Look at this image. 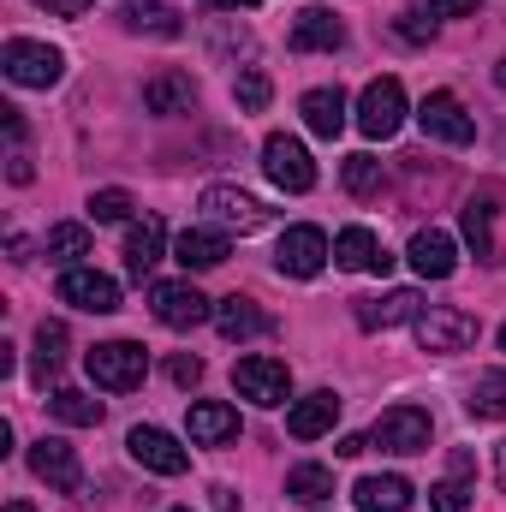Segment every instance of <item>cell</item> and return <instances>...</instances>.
<instances>
[{
	"instance_id": "cell-1",
	"label": "cell",
	"mask_w": 506,
	"mask_h": 512,
	"mask_svg": "<svg viewBox=\"0 0 506 512\" xmlns=\"http://www.w3.org/2000/svg\"><path fill=\"white\" fill-rule=\"evenodd\" d=\"M0 72H6L12 84H24V90H54V84L66 78V54L48 48V42L12 36V42L0 48Z\"/></svg>"
},
{
	"instance_id": "cell-2",
	"label": "cell",
	"mask_w": 506,
	"mask_h": 512,
	"mask_svg": "<svg viewBox=\"0 0 506 512\" xmlns=\"http://www.w3.org/2000/svg\"><path fill=\"white\" fill-rule=\"evenodd\" d=\"M84 370H90V382L108 387V393H131V387H143V376H149V352L137 340H108V346H90L84 352Z\"/></svg>"
},
{
	"instance_id": "cell-3",
	"label": "cell",
	"mask_w": 506,
	"mask_h": 512,
	"mask_svg": "<svg viewBox=\"0 0 506 512\" xmlns=\"http://www.w3.org/2000/svg\"><path fill=\"white\" fill-rule=\"evenodd\" d=\"M417 346L423 352H465V346H477V316L471 310H459V304H435V310H423L417 322Z\"/></svg>"
},
{
	"instance_id": "cell-4",
	"label": "cell",
	"mask_w": 506,
	"mask_h": 512,
	"mask_svg": "<svg viewBox=\"0 0 506 512\" xmlns=\"http://www.w3.org/2000/svg\"><path fill=\"white\" fill-rule=\"evenodd\" d=\"M417 126H423V137L453 143V149H471V143H477V120L465 114V102H459L453 90H429L423 108H417Z\"/></svg>"
},
{
	"instance_id": "cell-5",
	"label": "cell",
	"mask_w": 506,
	"mask_h": 512,
	"mask_svg": "<svg viewBox=\"0 0 506 512\" xmlns=\"http://www.w3.org/2000/svg\"><path fill=\"white\" fill-rule=\"evenodd\" d=\"M429 435H435V423L417 405H393L370 423V447H381V453H429Z\"/></svg>"
},
{
	"instance_id": "cell-6",
	"label": "cell",
	"mask_w": 506,
	"mask_h": 512,
	"mask_svg": "<svg viewBox=\"0 0 506 512\" xmlns=\"http://www.w3.org/2000/svg\"><path fill=\"white\" fill-rule=\"evenodd\" d=\"M149 310H155L161 328H179V334L215 316V304H209L191 280H155V286H149Z\"/></svg>"
},
{
	"instance_id": "cell-7",
	"label": "cell",
	"mask_w": 506,
	"mask_h": 512,
	"mask_svg": "<svg viewBox=\"0 0 506 512\" xmlns=\"http://www.w3.org/2000/svg\"><path fill=\"white\" fill-rule=\"evenodd\" d=\"M262 173H268L280 191H292V197H304V191L316 185V161H310L304 143L286 137V131H274V137L262 143Z\"/></svg>"
},
{
	"instance_id": "cell-8",
	"label": "cell",
	"mask_w": 506,
	"mask_h": 512,
	"mask_svg": "<svg viewBox=\"0 0 506 512\" xmlns=\"http://www.w3.org/2000/svg\"><path fill=\"white\" fill-rule=\"evenodd\" d=\"M399 126H405V90H399V78H376V84L358 96V131H364L370 143H387Z\"/></svg>"
},
{
	"instance_id": "cell-9",
	"label": "cell",
	"mask_w": 506,
	"mask_h": 512,
	"mask_svg": "<svg viewBox=\"0 0 506 512\" xmlns=\"http://www.w3.org/2000/svg\"><path fill=\"white\" fill-rule=\"evenodd\" d=\"M54 292H60V304L90 310V316H114L120 310V280H108L102 268H66Z\"/></svg>"
},
{
	"instance_id": "cell-10",
	"label": "cell",
	"mask_w": 506,
	"mask_h": 512,
	"mask_svg": "<svg viewBox=\"0 0 506 512\" xmlns=\"http://www.w3.org/2000/svg\"><path fill=\"white\" fill-rule=\"evenodd\" d=\"M233 387H239L251 405H286L292 370H286V358H239V364H233Z\"/></svg>"
},
{
	"instance_id": "cell-11",
	"label": "cell",
	"mask_w": 506,
	"mask_h": 512,
	"mask_svg": "<svg viewBox=\"0 0 506 512\" xmlns=\"http://www.w3.org/2000/svg\"><path fill=\"white\" fill-rule=\"evenodd\" d=\"M203 215H209L221 233H256V227L268 221V209L256 203L251 191H239V185H209V191H203Z\"/></svg>"
},
{
	"instance_id": "cell-12",
	"label": "cell",
	"mask_w": 506,
	"mask_h": 512,
	"mask_svg": "<svg viewBox=\"0 0 506 512\" xmlns=\"http://www.w3.org/2000/svg\"><path fill=\"white\" fill-rule=\"evenodd\" d=\"M328 233L322 227H286L280 233V251H274V268L280 274H292V280H310V274H322V262H328Z\"/></svg>"
},
{
	"instance_id": "cell-13",
	"label": "cell",
	"mask_w": 506,
	"mask_h": 512,
	"mask_svg": "<svg viewBox=\"0 0 506 512\" xmlns=\"http://www.w3.org/2000/svg\"><path fill=\"white\" fill-rule=\"evenodd\" d=\"M30 471H36L48 489H60V495H78V489H84L78 453H72V441H60V435H42V441L30 447Z\"/></svg>"
},
{
	"instance_id": "cell-14",
	"label": "cell",
	"mask_w": 506,
	"mask_h": 512,
	"mask_svg": "<svg viewBox=\"0 0 506 512\" xmlns=\"http://www.w3.org/2000/svg\"><path fill=\"white\" fill-rule=\"evenodd\" d=\"M126 447H131V459H137L143 471H155V477H185V465H191V453H185L167 429H143V423H137Z\"/></svg>"
},
{
	"instance_id": "cell-15",
	"label": "cell",
	"mask_w": 506,
	"mask_h": 512,
	"mask_svg": "<svg viewBox=\"0 0 506 512\" xmlns=\"http://www.w3.org/2000/svg\"><path fill=\"white\" fill-rule=\"evenodd\" d=\"M292 54H334V48H346V24L328 12V6H304L298 18H292Z\"/></svg>"
},
{
	"instance_id": "cell-16",
	"label": "cell",
	"mask_w": 506,
	"mask_h": 512,
	"mask_svg": "<svg viewBox=\"0 0 506 512\" xmlns=\"http://www.w3.org/2000/svg\"><path fill=\"white\" fill-rule=\"evenodd\" d=\"M423 316V292H411V286H399V292H381V298H358V328H370V334H387V328H399V322H417Z\"/></svg>"
},
{
	"instance_id": "cell-17",
	"label": "cell",
	"mask_w": 506,
	"mask_h": 512,
	"mask_svg": "<svg viewBox=\"0 0 506 512\" xmlns=\"http://www.w3.org/2000/svg\"><path fill=\"white\" fill-rule=\"evenodd\" d=\"M334 417H340V393H334V387H316V393H304V399L286 411V435H292V441H316V435L334 429Z\"/></svg>"
},
{
	"instance_id": "cell-18",
	"label": "cell",
	"mask_w": 506,
	"mask_h": 512,
	"mask_svg": "<svg viewBox=\"0 0 506 512\" xmlns=\"http://www.w3.org/2000/svg\"><path fill=\"white\" fill-rule=\"evenodd\" d=\"M334 262L352 268V274H387V268H393V256L381 251V239L370 227H346V233L334 239Z\"/></svg>"
},
{
	"instance_id": "cell-19",
	"label": "cell",
	"mask_w": 506,
	"mask_h": 512,
	"mask_svg": "<svg viewBox=\"0 0 506 512\" xmlns=\"http://www.w3.org/2000/svg\"><path fill=\"white\" fill-rule=\"evenodd\" d=\"M227 251H233V239H227L221 227H185V233H179V245H173V256H179V268H185V274H191V268H221Z\"/></svg>"
},
{
	"instance_id": "cell-20",
	"label": "cell",
	"mask_w": 506,
	"mask_h": 512,
	"mask_svg": "<svg viewBox=\"0 0 506 512\" xmlns=\"http://www.w3.org/2000/svg\"><path fill=\"white\" fill-rule=\"evenodd\" d=\"M405 256H411V268H417L423 280H447V274L459 268V245H453L441 227H423V233L411 239V251H405Z\"/></svg>"
},
{
	"instance_id": "cell-21",
	"label": "cell",
	"mask_w": 506,
	"mask_h": 512,
	"mask_svg": "<svg viewBox=\"0 0 506 512\" xmlns=\"http://www.w3.org/2000/svg\"><path fill=\"white\" fill-rule=\"evenodd\" d=\"M185 429H191V441H197V447H221V441H233V435H239V411H233V405H221V399H197V405H191V417H185Z\"/></svg>"
},
{
	"instance_id": "cell-22",
	"label": "cell",
	"mask_w": 506,
	"mask_h": 512,
	"mask_svg": "<svg viewBox=\"0 0 506 512\" xmlns=\"http://www.w3.org/2000/svg\"><path fill=\"white\" fill-rule=\"evenodd\" d=\"M215 328H221V340H256V334H274V316L233 292V298L215 304Z\"/></svg>"
},
{
	"instance_id": "cell-23",
	"label": "cell",
	"mask_w": 506,
	"mask_h": 512,
	"mask_svg": "<svg viewBox=\"0 0 506 512\" xmlns=\"http://www.w3.org/2000/svg\"><path fill=\"white\" fill-rule=\"evenodd\" d=\"M161 245H167V227H161V215H143V221L126 233V274H131V280H149V274H155Z\"/></svg>"
},
{
	"instance_id": "cell-24",
	"label": "cell",
	"mask_w": 506,
	"mask_h": 512,
	"mask_svg": "<svg viewBox=\"0 0 506 512\" xmlns=\"http://www.w3.org/2000/svg\"><path fill=\"white\" fill-rule=\"evenodd\" d=\"M191 102H197L191 72H155V78L143 84V108H149V114H191Z\"/></svg>"
},
{
	"instance_id": "cell-25",
	"label": "cell",
	"mask_w": 506,
	"mask_h": 512,
	"mask_svg": "<svg viewBox=\"0 0 506 512\" xmlns=\"http://www.w3.org/2000/svg\"><path fill=\"white\" fill-rule=\"evenodd\" d=\"M298 114H304V126L316 131V137L334 143V137L346 131V90H328V84H322V90H310V96L298 102Z\"/></svg>"
},
{
	"instance_id": "cell-26",
	"label": "cell",
	"mask_w": 506,
	"mask_h": 512,
	"mask_svg": "<svg viewBox=\"0 0 506 512\" xmlns=\"http://www.w3.org/2000/svg\"><path fill=\"white\" fill-rule=\"evenodd\" d=\"M352 501H358V512H405L411 507V483L405 477H358Z\"/></svg>"
},
{
	"instance_id": "cell-27",
	"label": "cell",
	"mask_w": 506,
	"mask_h": 512,
	"mask_svg": "<svg viewBox=\"0 0 506 512\" xmlns=\"http://www.w3.org/2000/svg\"><path fill=\"white\" fill-rule=\"evenodd\" d=\"M120 18H126L131 30H149V36H179L185 30L167 0H120Z\"/></svg>"
},
{
	"instance_id": "cell-28",
	"label": "cell",
	"mask_w": 506,
	"mask_h": 512,
	"mask_svg": "<svg viewBox=\"0 0 506 512\" xmlns=\"http://www.w3.org/2000/svg\"><path fill=\"white\" fill-rule=\"evenodd\" d=\"M286 495L304 501V507H322V501L334 495V471H328V465H292V471H286Z\"/></svg>"
},
{
	"instance_id": "cell-29",
	"label": "cell",
	"mask_w": 506,
	"mask_h": 512,
	"mask_svg": "<svg viewBox=\"0 0 506 512\" xmlns=\"http://www.w3.org/2000/svg\"><path fill=\"white\" fill-rule=\"evenodd\" d=\"M48 411H54L60 423H72V429H96V423H102V399H90V393H78V387H60V393L48 399Z\"/></svg>"
},
{
	"instance_id": "cell-30",
	"label": "cell",
	"mask_w": 506,
	"mask_h": 512,
	"mask_svg": "<svg viewBox=\"0 0 506 512\" xmlns=\"http://www.w3.org/2000/svg\"><path fill=\"white\" fill-rule=\"evenodd\" d=\"M42 251H48V262H66V268H78V256H90V227H78V221H60V227H48Z\"/></svg>"
},
{
	"instance_id": "cell-31",
	"label": "cell",
	"mask_w": 506,
	"mask_h": 512,
	"mask_svg": "<svg viewBox=\"0 0 506 512\" xmlns=\"http://www.w3.org/2000/svg\"><path fill=\"white\" fill-rule=\"evenodd\" d=\"M66 364V322H36V376L48 382Z\"/></svg>"
},
{
	"instance_id": "cell-32",
	"label": "cell",
	"mask_w": 506,
	"mask_h": 512,
	"mask_svg": "<svg viewBox=\"0 0 506 512\" xmlns=\"http://www.w3.org/2000/svg\"><path fill=\"white\" fill-rule=\"evenodd\" d=\"M465 239H471L477 256H495V203H489V197L465 203Z\"/></svg>"
},
{
	"instance_id": "cell-33",
	"label": "cell",
	"mask_w": 506,
	"mask_h": 512,
	"mask_svg": "<svg viewBox=\"0 0 506 512\" xmlns=\"http://www.w3.org/2000/svg\"><path fill=\"white\" fill-rule=\"evenodd\" d=\"M465 411L471 417H506V376H483V382L471 387Z\"/></svg>"
},
{
	"instance_id": "cell-34",
	"label": "cell",
	"mask_w": 506,
	"mask_h": 512,
	"mask_svg": "<svg viewBox=\"0 0 506 512\" xmlns=\"http://www.w3.org/2000/svg\"><path fill=\"white\" fill-rule=\"evenodd\" d=\"M126 215H131V191H120V185H108V191L90 197V221H96V227H114V221H126Z\"/></svg>"
},
{
	"instance_id": "cell-35",
	"label": "cell",
	"mask_w": 506,
	"mask_h": 512,
	"mask_svg": "<svg viewBox=\"0 0 506 512\" xmlns=\"http://www.w3.org/2000/svg\"><path fill=\"white\" fill-rule=\"evenodd\" d=\"M346 191H352V197L381 191V161L376 155H346Z\"/></svg>"
},
{
	"instance_id": "cell-36",
	"label": "cell",
	"mask_w": 506,
	"mask_h": 512,
	"mask_svg": "<svg viewBox=\"0 0 506 512\" xmlns=\"http://www.w3.org/2000/svg\"><path fill=\"white\" fill-rule=\"evenodd\" d=\"M233 96H239V108H245V114H262V108H268V96H274V84H268V72H239Z\"/></svg>"
},
{
	"instance_id": "cell-37",
	"label": "cell",
	"mask_w": 506,
	"mask_h": 512,
	"mask_svg": "<svg viewBox=\"0 0 506 512\" xmlns=\"http://www.w3.org/2000/svg\"><path fill=\"white\" fill-rule=\"evenodd\" d=\"M429 507H435V512H465V507H471V489H465V477H447V483H435V489H429Z\"/></svg>"
},
{
	"instance_id": "cell-38",
	"label": "cell",
	"mask_w": 506,
	"mask_h": 512,
	"mask_svg": "<svg viewBox=\"0 0 506 512\" xmlns=\"http://www.w3.org/2000/svg\"><path fill=\"white\" fill-rule=\"evenodd\" d=\"M429 6V18H471L477 12V0H423Z\"/></svg>"
},
{
	"instance_id": "cell-39",
	"label": "cell",
	"mask_w": 506,
	"mask_h": 512,
	"mask_svg": "<svg viewBox=\"0 0 506 512\" xmlns=\"http://www.w3.org/2000/svg\"><path fill=\"white\" fill-rule=\"evenodd\" d=\"M167 376H173L179 387H197V382H203V364H197V358H173V364H167Z\"/></svg>"
},
{
	"instance_id": "cell-40",
	"label": "cell",
	"mask_w": 506,
	"mask_h": 512,
	"mask_svg": "<svg viewBox=\"0 0 506 512\" xmlns=\"http://www.w3.org/2000/svg\"><path fill=\"white\" fill-rule=\"evenodd\" d=\"M393 30H399V36H405V42H429V36H435V24H423V18H417V12H405V18H399V24H393Z\"/></svg>"
},
{
	"instance_id": "cell-41",
	"label": "cell",
	"mask_w": 506,
	"mask_h": 512,
	"mask_svg": "<svg viewBox=\"0 0 506 512\" xmlns=\"http://www.w3.org/2000/svg\"><path fill=\"white\" fill-rule=\"evenodd\" d=\"M42 12H54V18H84L90 12V0H36Z\"/></svg>"
},
{
	"instance_id": "cell-42",
	"label": "cell",
	"mask_w": 506,
	"mask_h": 512,
	"mask_svg": "<svg viewBox=\"0 0 506 512\" xmlns=\"http://www.w3.org/2000/svg\"><path fill=\"white\" fill-rule=\"evenodd\" d=\"M6 179H12V185H30V179H36V167H30L24 155H12V167H6Z\"/></svg>"
},
{
	"instance_id": "cell-43",
	"label": "cell",
	"mask_w": 506,
	"mask_h": 512,
	"mask_svg": "<svg viewBox=\"0 0 506 512\" xmlns=\"http://www.w3.org/2000/svg\"><path fill=\"white\" fill-rule=\"evenodd\" d=\"M203 6H209V12H251L256 0H203Z\"/></svg>"
},
{
	"instance_id": "cell-44",
	"label": "cell",
	"mask_w": 506,
	"mask_h": 512,
	"mask_svg": "<svg viewBox=\"0 0 506 512\" xmlns=\"http://www.w3.org/2000/svg\"><path fill=\"white\" fill-rule=\"evenodd\" d=\"M215 512H239V495H233V489H227V483H221V489H215Z\"/></svg>"
},
{
	"instance_id": "cell-45",
	"label": "cell",
	"mask_w": 506,
	"mask_h": 512,
	"mask_svg": "<svg viewBox=\"0 0 506 512\" xmlns=\"http://www.w3.org/2000/svg\"><path fill=\"white\" fill-rule=\"evenodd\" d=\"M495 483H501V489H506V441H501V447H495Z\"/></svg>"
},
{
	"instance_id": "cell-46",
	"label": "cell",
	"mask_w": 506,
	"mask_h": 512,
	"mask_svg": "<svg viewBox=\"0 0 506 512\" xmlns=\"http://www.w3.org/2000/svg\"><path fill=\"white\" fill-rule=\"evenodd\" d=\"M6 512H36V507H30V501H12V507H6Z\"/></svg>"
},
{
	"instance_id": "cell-47",
	"label": "cell",
	"mask_w": 506,
	"mask_h": 512,
	"mask_svg": "<svg viewBox=\"0 0 506 512\" xmlns=\"http://www.w3.org/2000/svg\"><path fill=\"white\" fill-rule=\"evenodd\" d=\"M495 84H501V90H506V60H501V72H495Z\"/></svg>"
},
{
	"instance_id": "cell-48",
	"label": "cell",
	"mask_w": 506,
	"mask_h": 512,
	"mask_svg": "<svg viewBox=\"0 0 506 512\" xmlns=\"http://www.w3.org/2000/svg\"><path fill=\"white\" fill-rule=\"evenodd\" d=\"M501 352H506V322H501Z\"/></svg>"
},
{
	"instance_id": "cell-49",
	"label": "cell",
	"mask_w": 506,
	"mask_h": 512,
	"mask_svg": "<svg viewBox=\"0 0 506 512\" xmlns=\"http://www.w3.org/2000/svg\"><path fill=\"white\" fill-rule=\"evenodd\" d=\"M173 512H191V507H173Z\"/></svg>"
}]
</instances>
